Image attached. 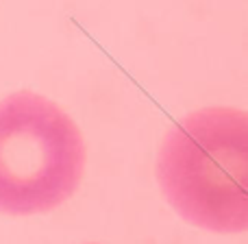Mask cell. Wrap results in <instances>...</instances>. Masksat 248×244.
Wrapping results in <instances>:
<instances>
[{"mask_svg": "<svg viewBox=\"0 0 248 244\" xmlns=\"http://www.w3.org/2000/svg\"><path fill=\"white\" fill-rule=\"evenodd\" d=\"M157 181L170 207L198 229H248V114L205 107L166 133L157 153Z\"/></svg>", "mask_w": 248, "mask_h": 244, "instance_id": "obj_1", "label": "cell"}, {"mask_svg": "<svg viewBox=\"0 0 248 244\" xmlns=\"http://www.w3.org/2000/svg\"><path fill=\"white\" fill-rule=\"evenodd\" d=\"M85 140L57 103L22 90L0 100V214L52 211L78 190Z\"/></svg>", "mask_w": 248, "mask_h": 244, "instance_id": "obj_2", "label": "cell"}]
</instances>
